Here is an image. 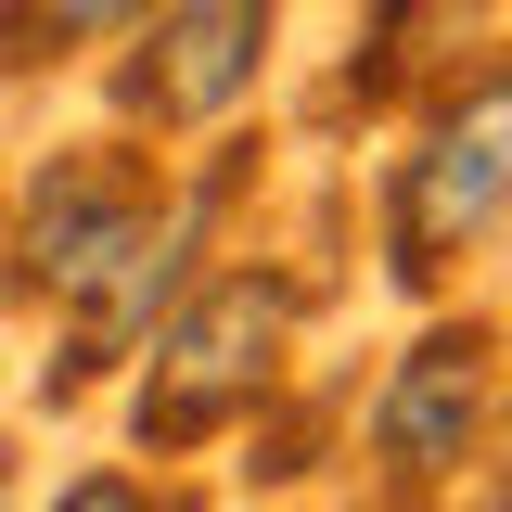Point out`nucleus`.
<instances>
[{
	"mask_svg": "<svg viewBox=\"0 0 512 512\" xmlns=\"http://www.w3.org/2000/svg\"><path fill=\"white\" fill-rule=\"evenodd\" d=\"M154 0H0V77H64V64H103Z\"/></svg>",
	"mask_w": 512,
	"mask_h": 512,
	"instance_id": "obj_6",
	"label": "nucleus"
},
{
	"mask_svg": "<svg viewBox=\"0 0 512 512\" xmlns=\"http://www.w3.org/2000/svg\"><path fill=\"white\" fill-rule=\"evenodd\" d=\"M500 423H512V346H500Z\"/></svg>",
	"mask_w": 512,
	"mask_h": 512,
	"instance_id": "obj_8",
	"label": "nucleus"
},
{
	"mask_svg": "<svg viewBox=\"0 0 512 512\" xmlns=\"http://www.w3.org/2000/svg\"><path fill=\"white\" fill-rule=\"evenodd\" d=\"M295 320H308V282H295L282 256H231V269L180 282V308L141 333V384H128L141 461H192V448L244 436L256 397L295 359Z\"/></svg>",
	"mask_w": 512,
	"mask_h": 512,
	"instance_id": "obj_3",
	"label": "nucleus"
},
{
	"mask_svg": "<svg viewBox=\"0 0 512 512\" xmlns=\"http://www.w3.org/2000/svg\"><path fill=\"white\" fill-rule=\"evenodd\" d=\"M487 410H500V333L487 320H423L372 384V474L384 487H448L474 436H487Z\"/></svg>",
	"mask_w": 512,
	"mask_h": 512,
	"instance_id": "obj_5",
	"label": "nucleus"
},
{
	"mask_svg": "<svg viewBox=\"0 0 512 512\" xmlns=\"http://www.w3.org/2000/svg\"><path fill=\"white\" fill-rule=\"evenodd\" d=\"M192 256H205V192L167 180L154 141H64L13 205V295H39L64 333V372H116L141 333L180 308Z\"/></svg>",
	"mask_w": 512,
	"mask_h": 512,
	"instance_id": "obj_1",
	"label": "nucleus"
},
{
	"mask_svg": "<svg viewBox=\"0 0 512 512\" xmlns=\"http://www.w3.org/2000/svg\"><path fill=\"white\" fill-rule=\"evenodd\" d=\"M282 13L295 0H154L116 52H103V116L128 141H218L269 90Z\"/></svg>",
	"mask_w": 512,
	"mask_h": 512,
	"instance_id": "obj_4",
	"label": "nucleus"
},
{
	"mask_svg": "<svg viewBox=\"0 0 512 512\" xmlns=\"http://www.w3.org/2000/svg\"><path fill=\"white\" fill-rule=\"evenodd\" d=\"M512 231V52H461L410 103L397 154L372 167V256L384 282L436 295Z\"/></svg>",
	"mask_w": 512,
	"mask_h": 512,
	"instance_id": "obj_2",
	"label": "nucleus"
},
{
	"mask_svg": "<svg viewBox=\"0 0 512 512\" xmlns=\"http://www.w3.org/2000/svg\"><path fill=\"white\" fill-rule=\"evenodd\" d=\"M52 512H167V487H141L128 461H90V474H64Z\"/></svg>",
	"mask_w": 512,
	"mask_h": 512,
	"instance_id": "obj_7",
	"label": "nucleus"
}]
</instances>
